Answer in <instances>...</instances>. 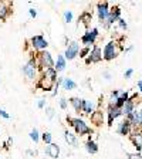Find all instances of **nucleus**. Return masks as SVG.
Masks as SVG:
<instances>
[{
  "instance_id": "5701e85b",
  "label": "nucleus",
  "mask_w": 142,
  "mask_h": 159,
  "mask_svg": "<svg viewBox=\"0 0 142 159\" xmlns=\"http://www.w3.org/2000/svg\"><path fill=\"white\" fill-rule=\"evenodd\" d=\"M91 121H93V122L97 126L101 125V124H103V121H104L103 112H101V111H94V114L91 115Z\"/></svg>"
},
{
  "instance_id": "ea45409f",
  "label": "nucleus",
  "mask_w": 142,
  "mask_h": 159,
  "mask_svg": "<svg viewBox=\"0 0 142 159\" xmlns=\"http://www.w3.org/2000/svg\"><path fill=\"white\" fill-rule=\"evenodd\" d=\"M104 78L109 80V78H111V74H109V73H104Z\"/></svg>"
},
{
  "instance_id": "39448f33",
  "label": "nucleus",
  "mask_w": 142,
  "mask_h": 159,
  "mask_svg": "<svg viewBox=\"0 0 142 159\" xmlns=\"http://www.w3.org/2000/svg\"><path fill=\"white\" fill-rule=\"evenodd\" d=\"M119 19H121V10H119V7H112V9H109V14H108V17H107L105 23H104V27H105V29H109L114 23H118Z\"/></svg>"
},
{
  "instance_id": "dca6fc26",
  "label": "nucleus",
  "mask_w": 142,
  "mask_h": 159,
  "mask_svg": "<svg viewBox=\"0 0 142 159\" xmlns=\"http://www.w3.org/2000/svg\"><path fill=\"white\" fill-rule=\"evenodd\" d=\"M117 131H118L119 135H128L131 132V124H129L128 119H124L122 122H119Z\"/></svg>"
},
{
  "instance_id": "6ab92c4d",
  "label": "nucleus",
  "mask_w": 142,
  "mask_h": 159,
  "mask_svg": "<svg viewBox=\"0 0 142 159\" xmlns=\"http://www.w3.org/2000/svg\"><path fill=\"white\" fill-rule=\"evenodd\" d=\"M94 109H95V105H94L93 101H88V99H83V112L87 114V115H93Z\"/></svg>"
},
{
  "instance_id": "393cba45",
  "label": "nucleus",
  "mask_w": 142,
  "mask_h": 159,
  "mask_svg": "<svg viewBox=\"0 0 142 159\" xmlns=\"http://www.w3.org/2000/svg\"><path fill=\"white\" fill-rule=\"evenodd\" d=\"M128 95H129V93H122L121 94V95L118 97V98H117V102H115V105L118 107V108H122L124 107V104L126 102V101H128Z\"/></svg>"
},
{
  "instance_id": "7ed1b4c3",
  "label": "nucleus",
  "mask_w": 142,
  "mask_h": 159,
  "mask_svg": "<svg viewBox=\"0 0 142 159\" xmlns=\"http://www.w3.org/2000/svg\"><path fill=\"white\" fill-rule=\"evenodd\" d=\"M21 71H23L24 77H26L27 80H36L37 78V71H39L36 58H30L29 61H27V64L23 66Z\"/></svg>"
},
{
  "instance_id": "0eeeda50",
  "label": "nucleus",
  "mask_w": 142,
  "mask_h": 159,
  "mask_svg": "<svg viewBox=\"0 0 142 159\" xmlns=\"http://www.w3.org/2000/svg\"><path fill=\"white\" fill-rule=\"evenodd\" d=\"M80 53V44L77 41H71V43L67 46L66 53H64V58L66 60H74Z\"/></svg>"
},
{
  "instance_id": "6e6552de",
  "label": "nucleus",
  "mask_w": 142,
  "mask_h": 159,
  "mask_svg": "<svg viewBox=\"0 0 142 159\" xmlns=\"http://www.w3.org/2000/svg\"><path fill=\"white\" fill-rule=\"evenodd\" d=\"M30 43H31V47L34 50H39V51H44L47 48V46H48L47 40L43 36H33L30 39Z\"/></svg>"
},
{
  "instance_id": "79ce46f5",
  "label": "nucleus",
  "mask_w": 142,
  "mask_h": 159,
  "mask_svg": "<svg viewBox=\"0 0 142 159\" xmlns=\"http://www.w3.org/2000/svg\"><path fill=\"white\" fill-rule=\"evenodd\" d=\"M139 116H141V126H142V108H141V111H139Z\"/></svg>"
},
{
  "instance_id": "2eb2a0df",
  "label": "nucleus",
  "mask_w": 142,
  "mask_h": 159,
  "mask_svg": "<svg viewBox=\"0 0 142 159\" xmlns=\"http://www.w3.org/2000/svg\"><path fill=\"white\" fill-rule=\"evenodd\" d=\"M64 139H66V142L68 143V145L74 146V148L78 146V136H77L76 134L70 132V131H64Z\"/></svg>"
},
{
  "instance_id": "473e14b6",
  "label": "nucleus",
  "mask_w": 142,
  "mask_h": 159,
  "mask_svg": "<svg viewBox=\"0 0 142 159\" xmlns=\"http://www.w3.org/2000/svg\"><path fill=\"white\" fill-rule=\"evenodd\" d=\"M118 24H119V27H121L122 30H126V29H128V24H126V21H125L124 19H119V20H118Z\"/></svg>"
},
{
  "instance_id": "58836bf2",
  "label": "nucleus",
  "mask_w": 142,
  "mask_h": 159,
  "mask_svg": "<svg viewBox=\"0 0 142 159\" xmlns=\"http://www.w3.org/2000/svg\"><path fill=\"white\" fill-rule=\"evenodd\" d=\"M27 155H31V156H36V155H37V151H27Z\"/></svg>"
},
{
  "instance_id": "4468645a",
  "label": "nucleus",
  "mask_w": 142,
  "mask_h": 159,
  "mask_svg": "<svg viewBox=\"0 0 142 159\" xmlns=\"http://www.w3.org/2000/svg\"><path fill=\"white\" fill-rule=\"evenodd\" d=\"M44 153H46V155H48L50 158L57 159V158H58V155H60V146L57 145V143H50V145L46 146Z\"/></svg>"
},
{
  "instance_id": "c756f323",
  "label": "nucleus",
  "mask_w": 142,
  "mask_h": 159,
  "mask_svg": "<svg viewBox=\"0 0 142 159\" xmlns=\"http://www.w3.org/2000/svg\"><path fill=\"white\" fill-rule=\"evenodd\" d=\"M46 115L48 119H53L54 115H56V112H54V108L53 107H46Z\"/></svg>"
},
{
  "instance_id": "f03ea898",
  "label": "nucleus",
  "mask_w": 142,
  "mask_h": 159,
  "mask_svg": "<svg viewBox=\"0 0 142 159\" xmlns=\"http://www.w3.org/2000/svg\"><path fill=\"white\" fill-rule=\"evenodd\" d=\"M37 61V67L43 70H48V68H54V60L51 57V54L48 51H40V54L37 56L36 58Z\"/></svg>"
},
{
  "instance_id": "423d86ee",
  "label": "nucleus",
  "mask_w": 142,
  "mask_h": 159,
  "mask_svg": "<svg viewBox=\"0 0 142 159\" xmlns=\"http://www.w3.org/2000/svg\"><path fill=\"white\" fill-rule=\"evenodd\" d=\"M97 37H98V29H91L87 33H84V36L81 37V43L85 47H89L91 44L95 43Z\"/></svg>"
},
{
  "instance_id": "b1692460",
  "label": "nucleus",
  "mask_w": 142,
  "mask_h": 159,
  "mask_svg": "<svg viewBox=\"0 0 142 159\" xmlns=\"http://www.w3.org/2000/svg\"><path fill=\"white\" fill-rule=\"evenodd\" d=\"M132 142H134V145H135V148H136V151H141V148H142V134L141 132H138V134H134L132 135Z\"/></svg>"
},
{
  "instance_id": "4be33fe9",
  "label": "nucleus",
  "mask_w": 142,
  "mask_h": 159,
  "mask_svg": "<svg viewBox=\"0 0 142 159\" xmlns=\"http://www.w3.org/2000/svg\"><path fill=\"white\" fill-rule=\"evenodd\" d=\"M85 151L88 153H91V155L97 153L98 152V145H97V142H94L93 139H88L85 142Z\"/></svg>"
},
{
  "instance_id": "ddd939ff",
  "label": "nucleus",
  "mask_w": 142,
  "mask_h": 159,
  "mask_svg": "<svg viewBox=\"0 0 142 159\" xmlns=\"http://www.w3.org/2000/svg\"><path fill=\"white\" fill-rule=\"evenodd\" d=\"M135 98H138V94H135L132 98H128V101L124 104V107L121 108V109H122V115H126V116H128L129 114H131L134 109H135V101H134Z\"/></svg>"
},
{
  "instance_id": "1a4fd4ad",
  "label": "nucleus",
  "mask_w": 142,
  "mask_h": 159,
  "mask_svg": "<svg viewBox=\"0 0 142 159\" xmlns=\"http://www.w3.org/2000/svg\"><path fill=\"white\" fill-rule=\"evenodd\" d=\"M97 14H98V20L104 24L107 17H108V14H109V4L107 3V2L98 3L97 4Z\"/></svg>"
},
{
  "instance_id": "20e7f679",
  "label": "nucleus",
  "mask_w": 142,
  "mask_h": 159,
  "mask_svg": "<svg viewBox=\"0 0 142 159\" xmlns=\"http://www.w3.org/2000/svg\"><path fill=\"white\" fill-rule=\"evenodd\" d=\"M119 53V48H118V44L117 41H109L108 44H105L104 47V51H103V58L107 60V61H111L114 60Z\"/></svg>"
},
{
  "instance_id": "4c0bfd02",
  "label": "nucleus",
  "mask_w": 142,
  "mask_h": 159,
  "mask_svg": "<svg viewBox=\"0 0 142 159\" xmlns=\"http://www.w3.org/2000/svg\"><path fill=\"white\" fill-rule=\"evenodd\" d=\"M29 14H30V17H33V19H34V17L37 16V11H36L34 9H30V10H29Z\"/></svg>"
},
{
  "instance_id": "7c9ffc66",
  "label": "nucleus",
  "mask_w": 142,
  "mask_h": 159,
  "mask_svg": "<svg viewBox=\"0 0 142 159\" xmlns=\"http://www.w3.org/2000/svg\"><path fill=\"white\" fill-rule=\"evenodd\" d=\"M89 51H91V47H84L83 50H80V57H81V58L87 57L89 54Z\"/></svg>"
},
{
  "instance_id": "c9c22d12",
  "label": "nucleus",
  "mask_w": 142,
  "mask_h": 159,
  "mask_svg": "<svg viewBox=\"0 0 142 159\" xmlns=\"http://www.w3.org/2000/svg\"><path fill=\"white\" fill-rule=\"evenodd\" d=\"M0 116H2V118H4V119H9L10 118V115L6 112V111H4V109H0Z\"/></svg>"
},
{
  "instance_id": "aec40b11",
  "label": "nucleus",
  "mask_w": 142,
  "mask_h": 159,
  "mask_svg": "<svg viewBox=\"0 0 142 159\" xmlns=\"http://www.w3.org/2000/svg\"><path fill=\"white\" fill-rule=\"evenodd\" d=\"M70 104L73 105L76 112H83V99H80L78 97H73L70 98Z\"/></svg>"
},
{
  "instance_id": "a878e982",
  "label": "nucleus",
  "mask_w": 142,
  "mask_h": 159,
  "mask_svg": "<svg viewBox=\"0 0 142 159\" xmlns=\"http://www.w3.org/2000/svg\"><path fill=\"white\" fill-rule=\"evenodd\" d=\"M40 139H41V141H43L46 145H50V143H53V135H51L50 132H44L43 135L40 136Z\"/></svg>"
},
{
  "instance_id": "412c9836",
  "label": "nucleus",
  "mask_w": 142,
  "mask_h": 159,
  "mask_svg": "<svg viewBox=\"0 0 142 159\" xmlns=\"http://www.w3.org/2000/svg\"><path fill=\"white\" fill-rule=\"evenodd\" d=\"M63 89H67V91H71V89H76L77 88V83L74 81L73 78H68V77H64L63 80Z\"/></svg>"
},
{
  "instance_id": "9b49d317",
  "label": "nucleus",
  "mask_w": 142,
  "mask_h": 159,
  "mask_svg": "<svg viewBox=\"0 0 142 159\" xmlns=\"http://www.w3.org/2000/svg\"><path fill=\"white\" fill-rule=\"evenodd\" d=\"M121 115H122V109L118 108L117 105H109L108 107V125H111L114 119H117Z\"/></svg>"
},
{
  "instance_id": "cd10ccee",
  "label": "nucleus",
  "mask_w": 142,
  "mask_h": 159,
  "mask_svg": "<svg viewBox=\"0 0 142 159\" xmlns=\"http://www.w3.org/2000/svg\"><path fill=\"white\" fill-rule=\"evenodd\" d=\"M80 21H83L84 24H88V21H91V13H88V11L83 13L80 16Z\"/></svg>"
},
{
  "instance_id": "c85d7f7f",
  "label": "nucleus",
  "mask_w": 142,
  "mask_h": 159,
  "mask_svg": "<svg viewBox=\"0 0 142 159\" xmlns=\"http://www.w3.org/2000/svg\"><path fill=\"white\" fill-rule=\"evenodd\" d=\"M63 16H64V21H66V23H71V21H73V11L66 10Z\"/></svg>"
},
{
  "instance_id": "f704fd0d",
  "label": "nucleus",
  "mask_w": 142,
  "mask_h": 159,
  "mask_svg": "<svg viewBox=\"0 0 142 159\" xmlns=\"http://www.w3.org/2000/svg\"><path fill=\"white\" fill-rule=\"evenodd\" d=\"M37 107H39V108H44V107H46V99H44V98L39 99V102H37Z\"/></svg>"
},
{
  "instance_id": "72a5a7b5",
  "label": "nucleus",
  "mask_w": 142,
  "mask_h": 159,
  "mask_svg": "<svg viewBox=\"0 0 142 159\" xmlns=\"http://www.w3.org/2000/svg\"><path fill=\"white\" fill-rule=\"evenodd\" d=\"M58 104H60V108L61 109H67V99L66 98H61Z\"/></svg>"
},
{
  "instance_id": "f257e3e1",
  "label": "nucleus",
  "mask_w": 142,
  "mask_h": 159,
  "mask_svg": "<svg viewBox=\"0 0 142 159\" xmlns=\"http://www.w3.org/2000/svg\"><path fill=\"white\" fill-rule=\"evenodd\" d=\"M67 122L74 128L76 131V135L77 136H84V135H89V134H93V129L89 128L85 122H84L83 119L80 118H71V116H67Z\"/></svg>"
},
{
  "instance_id": "f8f14e48",
  "label": "nucleus",
  "mask_w": 142,
  "mask_h": 159,
  "mask_svg": "<svg viewBox=\"0 0 142 159\" xmlns=\"http://www.w3.org/2000/svg\"><path fill=\"white\" fill-rule=\"evenodd\" d=\"M126 119H128L129 124H131V128H132V126L134 128H139V126H141V116H139L138 109H134L132 112L126 116Z\"/></svg>"
},
{
  "instance_id": "e433bc0d",
  "label": "nucleus",
  "mask_w": 142,
  "mask_h": 159,
  "mask_svg": "<svg viewBox=\"0 0 142 159\" xmlns=\"http://www.w3.org/2000/svg\"><path fill=\"white\" fill-rule=\"evenodd\" d=\"M132 74H134V70H132V68H129V70H126V71H125L124 77H125V78H129V77L132 75Z\"/></svg>"
},
{
  "instance_id": "a19ab883",
  "label": "nucleus",
  "mask_w": 142,
  "mask_h": 159,
  "mask_svg": "<svg viewBox=\"0 0 142 159\" xmlns=\"http://www.w3.org/2000/svg\"><path fill=\"white\" fill-rule=\"evenodd\" d=\"M138 88H139V91L142 93V80H139L138 81Z\"/></svg>"
},
{
  "instance_id": "9d476101",
  "label": "nucleus",
  "mask_w": 142,
  "mask_h": 159,
  "mask_svg": "<svg viewBox=\"0 0 142 159\" xmlns=\"http://www.w3.org/2000/svg\"><path fill=\"white\" fill-rule=\"evenodd\" d=\"M101 60H103V51H101V48H99L98 46H94L93 48H91V51H89L88 58L85 60V63L87 64L98 63V61H101Z\"/></svg>"
},
{
  "instance_id": "a211bd4d",
  "label": "nucleus",
  "mask_w": 142,
  "mask_h": 159,
  "mask_svg": "<svg viewBox=\"0 0 142 159\" xmlns=\"http://www.w3.org/2000/svg\"><path fill=\"white\" fill-rule=\"evenodd\" d=\"M67 67V60L64 58V56H58L57 57V61L54 63V70H56L57 73H61L64 71Z\"/></svg>"
},
{
  "instance_id": "bb28decb",
  "label": "nucleus",
  "mask_w": 142,
  "mask_h": 159,
  "mask_svg": "<svg viewBox=\"0 0 142 159\" xmlns=\"http://www.w3.org/2000/svg\"><path fill=\"white\" fill-rule=\"evenodd\" d=\"M40 134H39V129L37 128H33L31 129V132H30V138H31V141H33L34 143H37L40 141Z\"/></svg>"
},
{
  "instance_id": "2f4dec72",
  "label": "nucleus",
  "mask_w": 142,
  "mask_h": 159,
  "mask_svg": "<svg viewBox=\"0 0 142 159\" xmlns=\"http://www.w3.org/2000/svg\"><path fill=\"white\" fill-rule=\"evenodd\" d=\"M128 155V159H142L141 153L136 152V153H126Z\"/></svg>"
},
{
  "instance_id": "f3484780",
  "label": "nucleus",
  "mask_w": 142,
  "mask_h": 159,
  "mask_svg": "<svg viewBox=\"0 0 142 159\" xmlns=\"http://www.w3.org/2000/svg\"><path fill=\"white\" fill-rule=\"evenodd\" d=\"M10 6H11L10 2H0V19L2 20H6L10 14Z\"/></svg>"
}]
</instances>
